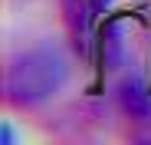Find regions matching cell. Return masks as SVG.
<instances>
[{"mask_svg":"<svg viewBox=\"0 0 151 145\" xmlns=\"http://www.w3.org/2000/svg\"><path fill=\"white\" fill-rule=\"evenodd\" d=\"M69 79V56L56 43H40L20 53L7 76V99L20 109L49 102Z\"/></svg>","mask_w":151,"mask_h":145,"instance_id":"cell-1","label":"cell"},{"mask_svg":"<svg viewBox=\"0 0 151 145\" xmlns=\"http://www.w3.org/2000/svg\"><path fill=\"white\" fill-rule=\"evenodd\" d=\"M122 102H125V109H128L132 115H138V119H148L151 115V99H148V92L138 83H125L122 86Z\"/></svg>","mask_w":151,"mask_h":145,"instance_id":"cell-2","label":"cell"},{"mask_svg":"<svg viewBox=\"0 0 151 145\" xmlns=\"http://www.w3.org/2000/svg\"><path fill=\"white\" fill-rule=\"evenodd\" d=\"M102 50H105V63L115 69L118 59H122V40H118V27H115V23L105 30V43H102Z\"/></svg>","mask_w":151,"mask_h":145,"instance_id":"cell-3","label":"cell"}]
</instances>
